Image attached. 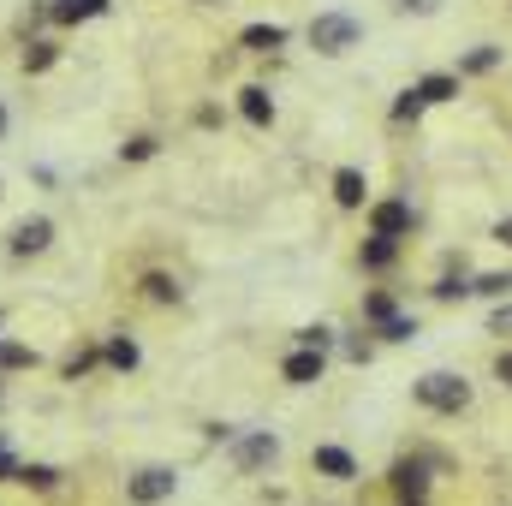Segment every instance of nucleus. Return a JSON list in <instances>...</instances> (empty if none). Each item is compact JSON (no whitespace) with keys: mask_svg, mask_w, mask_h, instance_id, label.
<instances>
[{"mask_svg":"<svg viewBox=\"0 0 512 506\" xmlns=\"http://www.w3.org/2000/svg\"><path fill=\"white\" fill-rule=\"evenodd\" d=\"M364 42V24L352 18V12H322V18H310V48L316 54H346V48H358Z\"/></svg>","mask_w":512,"mask_h":506,"instance_id":"nucleus-1","label":"nucleus"},{"mask_svg":"<svg viewBox=\"0 0 512 506\" xmlns=\"http://www.w3.org/2000/svg\"><path fill=\"white\" fill-rule=\"evenodd\" d=\"M417 405H429V411H465L471 405V381L453 376V370H429V376L417 381Z\"/></svg>","mask_w":512,"mask_h":506,"instance_id":"nucleus-2","label":"nucleus"},{"mask_svg":"<svg viewBox=\"0 0 512 506\" xmlns=\"http://www.w3.org/2000/svg\"><path fill=\"white\" fill-rule=\"evenodd\" d=\"M173 489H179V477L167 471V465H143L137 477L126 483V495L137 506H161V501H173Z\"/></svg>","mask_w":512,"mask_h":506,"instance_id":"nucleus-3","label":"nucleus"},{"mask_svg":"<svg viewBox=\"0 0 512 506\" xmlns=\"http://www.w3.org/2000/svg\"><path fill=\"white\" fill-rule=\"evenodd\" d=\"M274 453H280V435H268V429H251L245 441H233V471H245V477H251V471H262Z\"/></svg>","mask_w":512,"mask_h":506,"instance_id":"nucleus-4","label":"nucleus"},{"mask_svg":"<svg viewBox=\"0 0 512 506\" xmlns=\"http://www.w3.org/2000/svg\"><path fill=\"white\" fill-rule=\"evenodd\" d=\"M48 245H54V221H48V215L18 221V227H12V239H6V251H12V256H42Z\"/></svg>","mask_w":512,"mask_h":506,"instance_id":"nucleus-5","label":"nucleus"},{"mask_svg":"<svg viewBox=\"0 0 512 506\" xmlns=\"http://www.w3.org/2000/svg\"><path fill=\"white\" fill-rule=\"evenodd\" d=\"M370 233H376V239L411 233V203H399V197H393V203H376V209H370Z\"/></svg>","mask_w":512,"mask_h":506,"instance_id":"nucleus-6","label":"nucleus"},{"mask_svg":"<svg viewBox=\"0 0 512 506\" xmlns=\"http://www.w3.org/2000/svg\"><path fill=\"white\" fill-rule=\"evenodd\" d=\"M310 465H316L322 477H334V483H352V477H358V459H352L346 447H316Z\"/></svg>","mask_w":512,"mask_h":506,"instance_id":"nucleus-7","label":"nucleus"},{"mask_svg":"<svg viewBox=\"0 0 512 506\" xmlns=\"http://www.w3.org/2000/svg\"><path fill=\"white\" fill-rule=\"evenodd\" d=\"M280 376L292 381V387H310V381H322V352H304V346H298V352L280 364Z\"/></svg>","mask_w":512,"mask_h":506,"instance_id":"nucleus-8","label":"nucleus"},{"mask_svg":"<svg viewBox=\"0 0 512 506\" xmlns=\"http://www.w3.org/2000/svg\"><path fill=\"white\" fill-rule=\"evenodd\" d=\"M334 197H340V209H364V197H370L364 173H358V167H340V173H334Z\"/></svg>","mask_w":512,"mask_h":506,"instance_id":"nucleus-9","label":"nucleus"},{"mask_svg":"<svg viewBox=\"0 0 512 506\" xmlns=\"http://www.w3.org/2000/svg\"><path fill=\"white\" fill-rule=\"evenodd\" d=\"M459 96V72H435V78H423L417 84V102L429 108V102H453Z\"/></svg>","mask_w":512,"mask_h":506,"instance_id":"nucleus-10","label":"nucleus"},{"mask_svg":"<svg viewBox=\"0 0 512 506\" xmlns=\"http://www.w3.org/2000/svg\"><path fill=\"white\" fill-rule=\"evenodd\" d=\"M108 12V0H54L48 6V18H60V24H78V18H102Z\"/></svg>","mask_w":512,"mask_h":506,"instance_id":"nucleus-11","label":"nucleus"},{"mask_svg":"<svg viewBox=\"0 0 512 506\" xmlns=\"http://www.w3.org/2000/svg\"><path fill=\"white\" fill-rule=\"evenodd\" d=\"M239 114L251 120V126H274V102H268V90H239Z\"/></svg>","mask_w":512,"mask_h":506,"instance_id":"nucleus-12","label":"nucleus"},{"mask_svg":"<svg viewBox=\"0 0 512 506\" xmlns=\"http://www.w3.org/2000/svg\"><path fill=\"white\" fill-rule=\"evenodd\" d=\"M393 483H399V495H405V501H423V489H429L423 465H411V459H405V465H393Z\"/></svg>","mask_w":512,"mask_h":506,"instance_id":"nucleus-13","label":"nucleus"},{"mask_svg":"<svg viewBox=\"0 0 512 506\" xmlns=\"http://www.w3.org/2000/svg\"><path fill=\"white\" fill-rule=\"evenodd\" d=\"M280 42H286L280 24H251V30H245V48H251V54H274Z\"/></svg>","mask_w":512,"mask_h":506,"instance_id":"nucleus-14","label":"nucleus"},{"mask_svg":"<svg viewBox=\"0 0 512 506\" xmlns=\"http://www.w3.org/2000/svg\"><path fill=\"white\" fill-rule=\"evenodd\" d=\"M12 483H24V489H54L60 483V471L54 465H18V477Z\"/></svg>","mask_w":512,"mask_h":506,"instance_id":"nucleus-15","label":"nucleus"},{"mask_svg":"<svg viewBox=\"0 0 512 506\" xmlns=\"http://www.w3.org/2000/svg\"><path fill=\"white\" fill-rule=\"evenodd\" d=\"M54 60H60V48H54V42H30V48H24V72H48Z\"/></svg>","mask_w":512,"mask_h":506,"instance_id":"nucleus-16","label":"nucleus"},{"mask_svg":"<svg viewBox=\"0 0 512 506\" xmlns=\"http://www.w3.org/2000/svg\"><path fill=\"white\" fill-rule=\"evenodd\" d=\"M495 66H501V48H489V42H483V48H471V54L459 60V72H495Z\"/></svg>","mask_w":512,"mask_h":506,"instance_id":"nucleus-17","label":"nucleus"},{"mask_svg":"<svg viewBox=\"0 0 512 506\" xmlns=\"http://www.w3.org/2000/svg\"><path fill=\"white\" fill-rule=\"evenodd\" d=\"M298 346H304V352H328V346H334V328H322V322H316V328H298Z\"/></svg>","mask_w":512,"mask_h":506,"instance_id":"nucleus-18","label":"nucleus"},{"mask_svg":"<svg viewBox=\"0 0 512 506\" xmlns=\"http://www.w3.org/2000/svg\"><path fill=\"white\" fill-rule=\"evenodd\" d=\"M108 364L114 370H131L137 364V340H108Z\"/></svg>","mask_w":512,"mask_h":506,"instance_id":"nucleus-19","label":"nucleus"},{"mask_svg":"<svg viewBox=\"0 0 512 506\" xmlns=\"http://www.w3.org/2000/svg\"><path fill=\"white\" fill-rule=\"evenodd\" d=\"M143 286H149V298H161V304H173V298H179V280H173V274H149Z\"/></svg>","mask_w":512,"mask_h":506,"instance_id":"nucleus-20","label":"nucleus"},{"mask_svg":"<svg viewBox=\"0 0 512 506\" xmlns=\"http://www.w3.org/2000/svg\"><path fill=\"white\" fill-rule=\"evenodd\" d=\"M393 262V239H370L364 245V268H387Z\"/></svg>","mask_w":512,"mask_h":506,"instance_id":"nucleus-21","label":"nucleus"},{"mask_svg":"<svg viewBox=\"0 0 512 506\" xmlns=\"http://www.w3.org/2000/svg\"><path fill=\"white\" fill-rule=\"evenodd\" d=\"M364 316H370V322H393V298H387V292H370V298H364Z\"/></svg>","mask_w":512,"mask_h":506,"instance_id":"nucleus-22","label":"nucleus"},{"mask_svg":"<svg viewBox=\"0 0 512 506\" xmlns=\"http://www.w3.org/2000/svg\"><path fill=\"white\" fill-rule=\"evenodd\" d=\"M0 364H6V370H30L36 352H30V346H0Z\"/></svg>","mask_w":512,"mask_h":506,"instance_id":"nucleus-23","label":"nucleus"},{"mask_svg":"<svg viewBox=\"0 0 512 506\" xmlns=\"http://www.w3.org/2000/svg\"><path fill=\"white\" fill-rule=\"evenodd\" d=\"M507 286H512V274H483L471 292H483V298H507Z\"/></svg>","mask_w":512,"mask_h":506,"instance_id":"nucleus-24","label":"nucleus"},{"mask_svg":"<svg viewBox=\"0 0 512 506\" xmlns=\"http://www.w3.org/2000/svg\"><path fill=\"white\" fill-rule=\"evenodd\" d=\"M489 334H495V340H512V304H495V316H489Z\"/></svg>","mask_w":512,"mask_h":506,"instance_id":"nucleus-25","label":"nucleus"},{"mask_svg":"<svg viewBox=\"0 0 512 506\" xmlns=\"http://www.w3.org/2000/svg\"><path fill=\"white\" fill-rule=\"evenodd\" d=\"M90 364H96V352H90V346H78V352L66 358V381H78L84 370H90Z\"/></svg>","mask_w":512,"mask_h":506,"instance_id":"nucleus-26","label":"nucleus"},{"mask_svg":"<svg viewBox=\"0 0 512 506\" xmlns=\"http://www.w3.org/2000/svg\"><path fill=\"white\" fill-rule=\"evenodd\" d=\"M423 114V102H417V90H405L399 102H393V120H417Z\"/></svg>","mask_w":512,"mask_h":506,"instance_id":"nucleus-27","label":"nucleus"},{"mask_svg":"<svg viewBox=\"0 0 512 506\" xmlns=\"http://www.w3.org/2000/svg\"><path fill=\"white\" fill-rule=\"evenodd\" d=\"M120 155H126V161H149V155H155V137H131Z\"/></svg>","mask_w":512,"mask_h":506,"instance_id":"nucleus-28","label":"nucleus"},{"mask_svg":"<svg viewBox=\"0 0 512 506\" xmlns=\"http://www.w3.org/2000/svg\"><path fill=\"white\" fill-rule=\"evenodd\" d=\"M382 334H387V340H411V334H417V322H405V316H393V322H382Z\"/></svg>","mask_w":512,"mask_h":506,"instance_id":"nucleus-29","label":"nucleus"},{"mask_svg":"<svg viewBox=\"0 0 512 506\" xmlns=\"http://www.w3.org/2000/svg\"><path fill=\"white\" fill-rule=\"evenodd\" d=\"M393 12H435V0H387Z\"/></svg>","mask_w":512,"mask_h":506,"instance_id":"nucleus-30","label":"nucleus"},{"mask_svg":"<svg viewBox=\"0 0 512 506\" xmlns=\"http://www.w3.org/2000/svg\"><path fill=\"white\" fill-rule=\"evenodd\" d=\"M495 376H501V387H512V352H501V358H495Z\"/></svg>","mask_w":512,"mask_h":506,"instance_id":"nucleus-31","label":"nucleus"},{"mask_svg":"<svg viewBox=\"0 0 512 506\" xmlns=\"http://www.w3.org/2000/svg\"><path fill=\"white\" fill-rule=\"evenodd\" d=\"M0 477H6V483L18 477V465H12V453H6V441H0Z\"/></svg>","mask_w":512,"mask_h":506,"instance_id":"nucleus-32","label":"nucleus"},{"mask_svg":"<svg viewBox=\"0 0 512 506\" xmlns=\"http://www.w3.org/2000/svg\"><path fill=\"white\" fill-rule=\"evenodd\" d=\"M495 245H507V251H512V215L501 221V227H495Z\"/></svg>","mask_w":512,"mask_h":506,"instance_id":"nucleus-33","label":"nucleus"},{"mask_svg":"<svg viewBox=\"0 0 512 506\" xmlns=\"http://www.w3.org/2000/svg\"><path fill=\"white\" fill-rule=\"evenodd\" d=\"M0 137H6V102H0Z\"/></svg>","mask_w":512,"mask_h":506,"instance_id":"nucleus-34","label":"nucleus"},{"mask_svg":"<svg viewBox=\"0 0 512 506\" xmlns=\"http://www.w3.org/2000/svg\"><path fill=\"white\" fill-rule=\"evenodd\" d=\"M0 399H6V393H0Z\"/></svg>","mask_w":512,"mask_h":506,"instance_id":"nucleus-35","label":"nucleus"}]
</instances>
